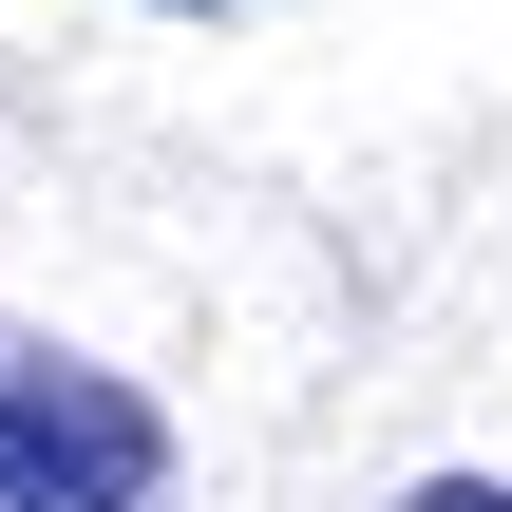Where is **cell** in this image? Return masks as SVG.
<instances>
[{
    "mask_svg": "<svg viewBox=\"0 0 512 512\" xmlns=\"http://www.w3.org/2000/svg\"><path fill=\"white\" fill-rule=\"evenodd\" d=\"M152 494H171L152 380H114V361L0 323V512H152Z\"/></svg>",
    "mask_w": 512,
    "mask_h": 512,
    "instance_id": "cell-1",
    "label": "cell"
},
{
    "mask_svg": "<svg viewBox=\"0 0 512 512\" xmlns=\"http://www.w3.org/2000/svg\"><path fill=\"white\" fill-rule=\"evenodd\" d=\"M399 512H512V475H418Z\"/></svg>",
    "mask_w": 512,
    "mask_h": 512,
    "instance_id": "cell-2",
    "label": "cell"
},
{
    "mask_svg": "<svg viewBox=\"0 0 512 512\" xmlns=\"http://www.w3.org/2000/svg\"><path fill=\"white\" fill-rule=\"evenodd\" d=\"M171 19H266V0H171Z\"/></svg>",
    "mask_w": 512,
    "mask_h": 512,
    "instance_id": "cell-3",
    "label": "cell"
}]
</instances>
